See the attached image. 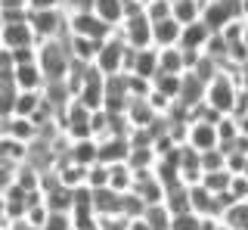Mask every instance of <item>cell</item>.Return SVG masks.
<instances>
[{
	"instance_id": "1",
	"label": "cell",
	"mask_w": 248,
	"mask_h": 230,
	"mask_svg": "<svg viewBox=\"0 0 248 230\" xmlns=\"http://www.w3.org/2000/svg\"><path fill=\"white\" fill-rule=\"evenodd\" d=\"M37 63H41L46 81H65L72 72V50L68 37H53V41L37 44Z\"/></svg>"
},
{
	"instance_id": "2",
	"label": "cell",
	"mask_w": 248,
	"mask_h": 230,
	"mask_svg": "<svg viewBox=\"0 0 248 230\" xmlns=\"http://www.w3.org/2000/svg\"><path fill=\"white\" fill-rule=\"evenodd\" d=\"M236 97H239V81H236V75H232V72H227V68H223L214 81H208L205 103L211 106L217 115H232Z\"/></svg>"
},
{
	"instance_id": "3",
	"label": "cell",
	"mask_w": 248,
	"mask_h": 230,
	"mask_svg": "<svg viewBox=\"0 0 248 230\" xmlns=\"http://www.w3.org/2000/svg\"><path fill=\"white\" fill-rule=\"evenodd\" d=\"M127 50H130V44L124 41L118 32H115L112 37H108V41L99 44V50H96V63H93V66H96L99 72L106 75V78H108V75H121L124 68H127Z\"/></svg>"
},
{
	"instance_id": "4",
	"label": "cell",
	"mask_w": 248,
	"mask_h": 230,
	"mask_svg": "<svg viewBox=\"0 0 248 230\" xmlns=\"http://www.w3.org/2000/svg\"><path fill=\"white\" fill-rule=\"evenodd\" d=\"M68 32L78 34V37H90V41L103 44V41H108V37L118 32V28L103 22L93 10H84V13H68Z\"/></svg>"
},
{
	"instance_id": "5",
	"label": "cell",
	"mask_w": 248,
	"mask_h": 230,
	"mask_svg": "<svg viewBox=\"0 0 248 230\" xmlns=\"http://www.w3.org/2000/svg\"><path fill=\"white\" fill-rule=\"evenodd\" d=\"M242 19V3L239 0H208L205 10H202V22H205L211 32H223L227 25Z\"/></svg>"
},
{
	"instance_id": "6",
	"label": "cell",
	"mask_w": 248,
	"mask_h": 230,
	"mask_svg": "<svg viewBox=\"0 0 248 230\" xmlns=\"http://www.w3.org/2000/svg\"><path fill=\"white\" fill-rule=\"evenodd\" d=\"M186 147L208 152V149H220V137H217V121H189L186 131Z\"/></svg>"
},
{
	"instance_id": "7",
	"label": "cell",
	"mask_w": 248,
	"mask_h": 230,
	"mask_svg": "<svg viewBox=\"0 0 248 230\" xmlns=\"http://www.w3.org/2000/svg\"><path fill=\"white\" fill-rule=\"evenodd\" d=\"M37 34L31 28V16L25 22H6L3 25V50H25V47H37Z\"/></svg>"
},
{
	"instance_id": "8",
	"label": "cell",
	"mask_w": 248,
	"mask_h": 230,
	"mask_svg": "<svg viewBox=\"0 0 248 230\" xmlns=\"http://www.w3.org/2000/svg\"><path fill=\"white\" fill-rule=\"evenodd\" d=\"M3 137H13V140H22L31 147L41 137V121L25 118V115H3Z\"/></svg>"
},
{
	"instance_id": "9",
	"label": "cell",
	"mask_w": 248,
	"mask_h": 230,
	"mask_svg": "<svg viewBox=\"0 0 248 230\" xmlns=\"http://www.w3.org/2000/svg\"><path fill=\"white\" fill-rule=\"evenodd\" d=\"M121 205H124V193H118V190H112V187L93 190V212L99 214V221H106V218H124Z\"/></svg>"
},
{
	"instance_id": "10",
	"label": "cell",
	"mask_w": 248,
	"mask_h": 230,
	"mask_svg": "<svg viewBox=\"0 0 248 230\" xmlns=\"http://www.w3.org/2000/svg\"><path fill=\"white\" fill-rule=\"evenodd\" d=\"M127 156H130V137L112 134V137H103V140H99V162L118 165V162H127Z\"/></svg>"
},
{
	"instance_id": "11",
	"label": "cell",
	"mask_w": 248,
	"mask_h": 230,
	"mask_svg": "<svg viewBox=\"0 0 248 230\" xmlns=\"http://www.w3.org/2000/svg\"><path fill=\"white\" fill-rule=\"evenodd\" d=\"M13 81H16V87H19V90H44L46 87V75H44V68H41L37 59H34V63L16 66Z\"/></svg>"
},
{
	"instance_id": "12",
	"label": "cell",
	"mask_w": 248,
	"mask_h": 230,
	"mask_svg": "<svg viewBox=\"0 0 248 230\" xmlns=\"http://www.w3.org/2000/svg\"><path fill=\"white\" fill-rule=\"evenodd\" d=\"M180 37H183V25L174 16L161 19V22H152V41H155V47H158V50L180 47Z\"/></svg>"
},
{
	"instance_id": "13",
	"label": "cell",
	"mask_w": 248,
	"mask_h": 230,
	"mask_svg": "<svg viewBox=\"0 0 248 230\" xmlns=\"http://www.w3.org/2000/svg\"><path fill=\"white\" fill-rule=\"evenodd\" d=\"M72 162L78 165H96L99 162V140L96 137H81V140H72L68 143V152H65Z\"/></svg>"
},
{
	"instance_id": "14",
	"label": "cell",
	"mask_w": 248,
	"mask_h": 230,
	"mask_svg": "<svg viewBox=\"0 0 248 230\" xmlns=\"http://www.w3.org/2000/svg\"><path fill=\"white\" fill-rule=\"evenodd\" d=\"M211 34H214V32H211V28H208L202 19H199V22H189V25H183L180 47H183V50H199V53H202V50L208 47V41H211Z\"/></svg>"
},
{
	"instance_id": "15",
	"label": "cell",
	"mask_w": 248,
	"mask_h": 230,
	"mask_svg": "<svg viewBox=\"0 0 248 230\" xmlns=\"http://www.w3.org/2000/svg\"><path fill=\"white\" fill-rule=\"evenodd\" d=\"M93 13L103 22L118 28L124 22V16H127V0H93Z\"/></svg>"
},
{
	"instance_id": "16",
	"label": "cell",
	"mask_w": 248,
	"mask_h": 230,
	"mask_svg": "<svg viewBox=\"0 0 248 230\" xmlns=\"http://www.w3.org/2000/svg\"><path fill=\"white\" fill-rule=\"evenodd\" d=\"M165 205H168V212H170V214H186V212H192V196H189V187H186V183L168 187Z\"/></svg>"
},
{
	"instance_id": "17",
	"label": "cell",
	"mask_w": 248,
	"mask_h": 230,
	"mask_svg": "<svg viewBox=\"0 0 248 230\" xmlns=\"http://www.w3.org/2000/svg\"><path fill=\"white\" fill-rule=\"evenodd\" d=\"M170 3H174V19L180 25H189V22L202 19V10H205L208 0H170Z\"/></svg>"
},
{
	"instance_id": "18",
	"label": "cell",
	"mask_w": 248,
	"mask_h": 230,
	"mask_svg": "<svg viewBox=\"0 0 248 230\" xmlns=\"http://www.w3.org/2000/svg\"><path fill=\"white\" fill-rule=\"evenodd\" d=\"M152 90L165 94L168 99H180V90H183V75H165V72H161L158 78L152 81Z\"/></svg>"
},
{
	"instance_id": "19",
	"label": "cell",
	"mask_w": 248,
	"mask_h": 230,
	"mask_svg": "<svg viewBox=\"0 0 248 230\" xmlns=\"http://www.w3.org/2000/svg\"><path fill=\"white\" fill-rule=\"evenodd\" d=\"M202 183H205L211 193H227V190L232 187V171H230V168H220V171H208L205 178H202Z\"/></svg>"
},
{
	"instance_id": "20",
	"label": "cell",
	"mask_w": 248,
	"mask_h": 230,
	"mask_svg": "<svg viewBox=\"0 0 248 230\" xmlns=\"http://www.w3.org/2000/svg\"><path fill=\"white\" fill-rule=\"evenodd\" d=\"M223 221H227L232 230H248V202H236L223 214Z\"/></svg>"
},
{
	"instance_id": "21",
	"label": "cell",
	"mask_w": 248,
	"mask_h": 230,
	"mask_svg": "<svg viewBox=\"0 0 248 230\" xmlns=\"http://www.w3.org/2000/svg\"><path fill=\"white\" fill-rule=\"evenodd\" d=\"M146 16H149L152 22L170 19L174 16V3H170V0H146Z\"/></svg>"
},
{
	"instance_id": "22",
	"label": "cell",
	"mask_w": 248,
	"mask_h": 230,
	"mask_svg": "<svg viewBox=\"0 0 248 230\" xmlns=\"http://www.w3.org/2000/svg\"><path fill=\"white\" fill-rule=\"evenodd\" d=\"M44 230H75V221H72V212H50Z\"/></svg>"
},
{
	"instance_id": "23",
	"label": "cell",
	"mask_w": 248,
	"mask_h": 230,
	"mask_svg": "<svg viewBox=\"0 0 248 230\" xmlns=\"http://www.w3.org/2000/svg\"><path fill=\"white\" fill-rule=\"evenodd\" d=\"M170 230H202V218H199L196 212L174 214V221H170Z\"/></svg>"
},
{
	"instance_id": "24",
	"label": "cell",
	"mask_w": 248,
	"mask_h": 230,
	"mask_svg": "<svg viewBox=\"0 0 248 230\" xmlns=\"http://www.w3.org/2000/svg\"><path fill=\"white\" fill-rule=\"evenodd\" d=\"M31 10H62V0H31Z\"/></svg>"
},
{
	"instance_id": "25",
	"label": "cell",
	"mask_w": 248,
	"mask_h": 230,
	"mask_svg": "<svg viewBox=\"0 0 248 230\" xmlns=\"http://www.w3.org/2000/svg\"><path fill=\"white\" fill-rule=\"evenodd\" d=\"M0 10H31V0H0Z\"/></svg>"
},
{
	"instance_id": "26",
	"label": "cell",
	"mask_w": 248,
	"mask_h": 230,
	"mask_svg": "<svg viewBox=\"0 0 248 230\" xmlns=\"http://www.w3.org/2000/svg\"><path fill=\"white\" fill-rule=\"evenodd\" d=\"M236 81H239V87H245V90H248V59L236 68Z\"/></svg>"
},
{
	"instance_id": "27",
	"label": "cell",
	"mask_w": 248,
	"mask_h": 230,
	"mask_svg": "<svg viewBox=\"0 0 248 230\" xmlns=\"http://www.w3.org/2000/svg\"><path fill=\"white\" fill-rule=\"evenodd\" d=\"M239 131H242V137L248 140V115H242V118H239Z\"/></svg>"
},
{
	"instance_id": "28",
	"label": "cell",
	"mask_w": 248,
	"mask_h": 230,
	"mask_svg": "<svg viewBox=\"0 0 248 230\" xmlns=\"http://www.w3.org/2000/svg\"><path fill=\"white\" fill-rule=\"evenodd\" d=\"M239 3H242V19L248 22V0H239Z\"/></svg>"
},
{
	"instance_id": "29",
	"label": "cell",
	"mask_w": 248,
	"mask_h": 230,
	"mask_svg": "<svg viewBox=\"0 0 248 230\" xmlns=\"http://www.w3.org/2000/svg\"><path fill=\"white\" fill-rule=\"evenodd\" d=\"M217 230H232V227H230V224H227V221H223V218H220V224H217Z\"/></svg>"
},
{
	"instance_id": "30",
	"label": "cell",
	"mask_w": 248,
	"mask_h": 230,
	"mask_svg": "<svg viewBox=\"0 0 248 230\" xmlns=\"http://www.w3.org/2000/svg\"><path fill=\"white\" fill-rule=\"evenodd\" d=\"M242 44H245V50H248V22H245V37H242Z\"/></svg>"
}]
</instances>
